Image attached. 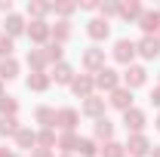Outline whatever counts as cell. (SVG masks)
<instances>
[{
  "label": "cell",
  "mask_w": 160,
  "mask_h": 157,
  "mask_svg": "<svg viewBox=\"0 0 160 157\" xmlns=\"http://www.w3.org/2000/svg\"><path fill=\"white\" fill-rule=\"evenodd\" d=\"M80 65H83L86 74H99L102 68H105V49L102 46H86L83 56H80Z\"/></svg>",
  "instance_id": "cell-1"
},
{
  "label": "cell",
  "mask_w": 160,
  "mask_h": 157,
  "mask_svg": "<svg viewBox=\"0 0 160 157\" xmlns=\"http://www.w3.org/2000/svg\"><path fill=\"white\" fill-rule=\"evenodd\" d=\"M136 56L154 62L160 56V37H157V34H142V37L136 40Z\"/></svg>",
  "instance_id": "cell-2"
},
{
  "label": "cell",
  "mask_w": 160,
  "mask_h": 157,
  "mask_svg": "<svg viewBox=\"0 0 160 157\" xmlns=\"http://www.w3.org/2000/svg\"><path fill=\"white\" fill-rule=\"evenodd\" d=\"M111 59H114V62H120V65H132V59H136V40H129V37L114 40Z\"/></svg>",
  "instance_id": "cell-3"
},
{
  "label": "cell",
  "mask_w": 160,
  "mask_h": 157,
  "mask_svg": "<svg viewBox=\"0 0 160 157\" xmlns=\"http://www.w3.org/2000/svg\"><path fill=\"white\" fill-rule=\"evenodd\" d=\"M92 80H96V89H102V93H114L117 86H123V80H120V74L114 71V68H102L99 74H92Z\"/></svg>",
  "instance_id": "cell-4"
},
{
  "label": "cell",
  "mask_w": 160,
  "mask_h": 157,
  "mask_svg": "<svg viewBox=\"0 0 160 157\" xmlns=\"http://www.w3.org/2000/svg\"><path fill=\"white\" fill-rule=\"evenodd\" d=\"M123 148H126V154H129V157H148L154 145H151V139L145 136V133H136V136L126 139V145H123Z\"/></svg>",
  "instance_id": "cell-5"
},
{
  "label": "cell",
  "mask_w": 160,
  "mask_h": 157,
  "mask_svg": "<svg viewBox=\"0 0 160 157\" xmlns=\"http://www.w3.org/2000/svg\"><path fill=\"white\" fill-rule=\"evenodd\" d=\"M120 80H123L126 89H139V86L148 83V71H145L142 65H126V71L120 74Z\"/></svg>",
  "instance_id": "cell-6"
},
{
  "label": "cell",
  "mask_w": 160,
  "mask_h": 157,
  "mask_svg": "<svg viewBox=\"0 0 160 157\" xmlns=\"http://www.w3.org/2000/svg\"><path fill=\"white\" fill-rule=\"evenodd\" d=\"M123 126H126V133H129V136L145 133V126H148L145 111H142V108H129V111H123Z\"/></svg>",
  "instance_id": "cell-7"
},
{
  "label": "cell",
  "mask_w": 160,
  "mask_h": 157,
  "mask_svg": "<svg viewBox=\"0 0 160 157\" xmlns=\"http://www.w3.org/2000/svg\"><path fill=\"white\" fill-rule=\"evenodd\" d=\"M25 34H28V40H31L37 49H40V46H46V43H49V22H43V19L28 22V31H25Z\"/></svg>",
  "instance_id": "cell-8"
},
{
  "label": "cell",
  "mask_w": 160,
  "mask_h": 157,
  "mask_svg": "<svg viewBox=\"0 0 160 157\" xmlns=\"http://www.w3.org/2000/svg\"><path fill=\"white\" fill-rule=\"evenodd\" d=\"M77 123H80L77 108H59L56 111V126H59L62 133H77Z\"/></svg>",
  "instance_id": "cell-9"
},
{
  "label": "cell",
  "mask_w": 160,
  "mask_h": 157,
  "mask_svg": "<svg viewBox=\"0 0 160 157\" xmlns=\"http://www.w3.org/2000/svg\"><path fill=\"white\" fill-rule=\"evenodd\" d=\"M105 108H108V99H102V96H89V99H83V105H80V114H83V117L99 120V117H105Z\"/></svg>",
  "instance_id": "cell-10"
},
{
  "label": "cell",
  "mask_w": 160,
  "mask_h": 157,
  "mask_svg": "<svg viewBox=\"0 0 160 157\" xmlns=\"http://www.w3.org/2000/svg\"><path fill=\"white\" fill-rule=\"evenodd\" d=\"M108 105L114 108V111H129L132 108V89H126V86H117L114 93H108Z\"/></svg>",
  "instance_id": "cell-11"
},
{
  "label": "cell",
  "mask_w": 160,
  "mask_h": 157,
  "mask_svg": "<svg viewBox=\"0 0 160 157\" xmlns=\"http://www.w3.org/2000/svg\"><path fill=\"white\" fill-rule=\"evenodd\" d=\"M108 34H111V25L102 19V16H92V19L86 22V37L89 40L102 43V40H108Z\"/></svg>",
  "instance_id": "cell-12"
},
{
  "label": "cell",
  "mask_w": 160,
  "mask_h": 157,
  "mask_svg": "<svg viewBox=\"0 0 160 157\" xmlns=\"http://www.w3.org/2000/svg\"><path fill=\"white\" fill-rule=\"evenodd\" d=\"M25 31H28V22H25V16H19V13H9V16L3 19V34H6V37L16 40V37H22Z\"/></svg>",
  "instance_id": "cell-13"
},
{
  "label": "cell",
  "mask_w": 160,
  "mask_h": 157,
  "mask_svg": "<svg viewBox=\"0 0 160 157\" xmlns=\"http://www.w3.org/2000/svg\"><path fill=\"white\" fill-rule=\"evenodd\" d=\"M68 89L74 96H80V99H89V96H96V80H92V74H77Z\"/></svg>",
  "instance_id": "cell-14"
},
{
  "label": "cell",
  "mask_w": 160,
  "mask_h": 157,
  "mask_svg": "<svg viewBox=\"0 0 160 157\" xmlns=\"http://www.w3.org/2000/svg\"><path fill=\"white\" fill-rule=\"evenodd\" d=\"M74 68L68 65V62H59V65H52V74H49V80L56 83V86H71L74 83Z\"/></svg>",
  "instance_id": "cell-15"
},
{
  "label": "cell",
  "mask_w": 160,
  "mask_h": 157,
  "mask_svg": "<svg viewBox=\"0 0 160 157\" xmlns=\"http://www.w3.org/2000/svg\"><path fill=\"white\" fill-rule=\"evenodd\" d=\"M136 25L142 28V34H160V13L157 9H145Z\"/></svg>",
  "instance_id": "cell-16"
},
{
  "label": "cell",
  "mask_w": 160,
  "mask_h": 157,
  "mask_svg": "<svg viewBox=\"0 0 160 157\" xmlns=\"http://www.w3.org/2000/svg\"><path fill=\"white\" fill-rule=\"evenodd\" d=\"M25 65L31 68V74H46V68H49V62H46V56H43V49H28Z\"/></svg>",
  "instance_id": "cell-17"
},
{
  "label": "cell",
  "mask_w": 160,
  "mask_h": 157,
  "mask_svg": "<svg viewBox=\"0 0 160 157\" xmlns=\"http://www.w3.org/2000/svg\"><path fill=\"white\" fill-rule=\"evenodd\" d=\"M71 34H74V28H71V22H56V25H49V40H52V43H62V46H65V43H68V40H71Z\"/></svg>",
  "instance_id": "cell-18"
},
{
  "label": "cell",
  "mask_w": 160,
  "mask_h": 157,
  "mask_svg": "<svg viewBox=\"0 0 160 157\" xmlns=\"http://www.w3.org/2000/svg\"><path fill=\"white\" fill-rule=\"evenodd\" d=\"M92 139L102 142V145L111 142V139H114V123H111L108 117H99V120H96V126H92Z\"/></svg>",
  "instance_id": "cell-19"
},
{
  "label": "cell",
  "mask_w": 160,
  "mask_h": 157,
  "mask_svg": "<svg viewBox=\"0 0 160 157\" xmlns=\"http://www.w3.org/2000/svg\"><path fill=\"white\" fill-rule=\"evenodd\" d=\"M34 120H37L43 129H56V108H49V105H37V108H34Z\"/></svg>",
  "instance_id": "cell-20"
},
{
  "label": "cell",
  "mask_w": 160,
  "mask_h": 157,
  "mask_svg": "<svg viewBox=\"0 0 160 157\" xmlns=\"http://www.w3.org/2000/svg\"><path fill=\"white\" fill-rule=\"evenodd\" d=\"M16 148H22V151H34L37 148V133L34 129H28V126H22L19 133H16Z\"/></svg>",
  "instance_id": "cell-21"
},
{
  "label": "cell",
  "mask_w": 160,
  "mask_h": 157,
  "mask_svg": "<svg viewBox=\"0 0 160 157\" xmlns=\"http://www.w3.org/2000/svg\"><path fill=\"white\" fill-rule=\"evenodd\" d=\"M142 13H145V6H142L139 0H123L120 3V19L123 22H139Z\"/></svg>",
  "instance_id": "cell-22"
},
{
  "label": "cell",
  "mask_w": 160,
  "mask_h": 157,
  "mask_svg": "<svg viewBox=\"0 0 160 157\" xmlns=\"http://www.w3.org/2000/svg\"><path fill=\"white\" fill-rule=\"evenodd\" d=\"M19 71H22V65H19L16 56H12V59H0V80H3V83L16 80V77H19Z\"/></svg>",
  "instance_id": "cell-23"
},
{
  "label": "cell",
  "mask_w": 160,
  "mask_h": 157,
  "mask_svg": "<svg viewBox=\"0 0 160 157\" xmlns=\"http://www.w3.org/2000/svg\"><path fill=\"white\" fill-rule=\"evenodd\" d=\"M25 86H28L31 93H46V89L52 86V80H49V74H28V77H25Z\"/></svg>",
  "instance_id": "cell-24"
},
{
  "label": "cell",
  "mask_w": 160,
  "mask_h": 157,
  "mask_svg": "<svg viewBox=\"0 0 160 157\" xmlns=\"http://www.w3.org/2000/svg\"><path fill=\"white\" fill-rule=\"evenodd\" d=\"M77 145H80V136L77 133H62L56 148H62V154H77Z\"/></svg>",
  "instance_id": "cell-25"
},
{
  "label": "cell",
  "mask_w": 160,
  "mask_h": 157,
  "mask_svg": "<svg viewBox=\"0 0 160 157\" xmlns=\"http://www.w3.org/2000/svg\"><path fill=\"white\" fill-rule=\"evenodd\" d=\"M49 13H52V3H40V0H31V3H28V19L31 22H37V19L46 22Z\"/></svg>",
  "instance_id": "cell-26"
},
{
  "label": "cell",
  "mask_w": 160,
  "mask_h": 157,
  "mask_svg": "<svg viewBox=\"0 0 160 157\" xmlns=\"http://www.w3.org/2000/svg\"><path fill=\"white\" fill-rule=\"evenodd\" d=\"M99 148H102V145H99L92 136H80L77 154H80V157H99Z\"/></svg>",
  "instance_id": "cell-27"
},
{
  "label": "cell",
  "mask_w": 160,
  "mask_h": 157,
  "mask_svg": "<svg viewBox=\"0 0 160 157\" xmlns=\"http://www.w3.org/2000/svg\"><path fill=\"white\" fill-rule=\"evenodd\" d=\"M40 49H43V56H46V62H49V65H59V62H65V59H62V56H65L62 43H52V40H49V43H46V46H40Z\"/></svg>",
  "instance_id": "cell-28"
},
{
  "label": "cell",
  "mask_w": 160,
  "mask_h": 157,
  "mask_svg": "<svg viewBox=\"0 0 160 157\" xmlns=\"http://www.w3.org/2000/svg\"><path fill=\"white\" fill-rule=\"evenodd\" d=\"M0 117H19V99L16 96L0 99Z\"/></svg>",
  "instance_id": "cell-29"
},
{
  "label": "cell",
  "mask_w": 160,
  "mask_h": 157,
  "mask_svg": "<svg viewBox=\"0 0 160 157\" xmlns=\"http://www.w3.org/2000/svg\"><path fill=\"white\" fill-rule=\"evenodd\" d=\"M22 129V123L19 117H0V136H6V139H16V133Z\"/></svg>",
  "instance_id": "cell-30"
},
{
  "label": "cell",
  "mask_w": 160,
  "mask_h": 157,
  "mask_svg": "<svg viewBox=\"0 0 160 157\" xmlns=\"http://www.w3.org/2000/svg\"><path fill=\"white\" fill-rule=\"evenodd\" d=\"M56 142H59L56 129H40V133H37V148H46V151H52V148H56Z\"/></svg>",
  "instance_id": "cell-31"
},
{
  "label": "cell",
  "mask_w": 160,
  "mask_h": 157,
  "mask_svg": "<svg viewBox=\"0 0 160 157\" xmlns=\"http://www.w3.org/2000/svg\"><path fill=\"white\" fill-rule=\"evenodd\" d=\"M99 154H102V157H126V148H123L120 142L111 139V142H105V145L99 148Z\"/></svg>",
  "instance_id": "cell-32"
},
{
  "label": "cell",
  "mask_w": 160,
  "mask_h": 157,
  "mask_svg": "<svg viewBox=\"0 0 160 157\" xmlns=\"http://www.w3.org/2000/svg\"><path fill=\"white\" fill-rule=\"evenodd\" d=\"M52 13H56L62 22H68L74 13H77V3H52Z\"/></svg>",
  "instance_id": "cell-33"
},
{
  "label": "cell",
  "mask_w": 160,
  "mask_h": 157,
  "mask_svg": "<svg viewBox=\"0 0 160 157\" xmlns=\"http://www.w3.org/2000/svg\"><path fill=\"white\" fill-rule=\"evenodd\" d=\"M99 13H102V19L108 22L111 16H120V3L117 0H105V3H99Z\"/></svg>",
  "instance_id": "cell-34"
},
{
  "label": "cell",
  "mask_w": 160,
  "mask_h": 157,
  "mask_svg": "<svg viewBox=\"0 0 160 157\" xmlns=\"http://www.w3.org/2000/svg\"><path fill=\"white\" fill-rule=\"evenodd\" d=\"M12 49H16L12 37H6V34L0 31V59H12Z\"/></svg>",
  "instance_id": "cell-35"
},
{
  "label": "cell",
  "mask_w": 160,
  "mask_h": 157,
  "mask_svg": "<svg viewBox=\"0 0 160 157\" xmlns=\"http://www.w3.org/2000/svg\"><path fill=\"white\" fill-rule=\"evenodd\" d=\"M77 9H86V13H92V9H99V0H80Z\"/></svg>",
  "instance_id": "cell-36"
},
{
  "label": "cell",
  "mask_w": 160,
  "mask_h": 157,
  "mask_svg": "<svg viewBox=\"0 0 160 157\" xmlns=\"http://www.w3.org/2000/svg\"><path fill=\"white\" fill-rule=\"evenodd\" d=\"M28 157H56V154H52V151H46V148H34Z\"/></svg>",
  "instance_id": "cell-37"
},
{
  "label": "cell",
  "mask_w": 160,
  "mask_h": 157,
  "mask_svg": "<svg viewBox=\"0 0 160 157\" xmlns=\"http://www.w3.org/2000/svg\"><path fill=\"white\" fill-rule=\"evenodd\" d=\"M151 105H154V108H160V86H154V89H151Z\"/></svg>",
  "instance_id": "cell-38"
},
{
  "label": "cell",
  "mask_w": 160,
  "mask_h": 157,
  "mask_svg": "<svg viewBox=\"0 0 160 157\" xmlns=\"http://www.w3.org/2000/svg\"><path fill=\"white\" fill-rule=\"evenodd\" d=\"M0 13L9 16V13H12V0H0Z\"/></svg>",
  "instance_id": "cell-39"
},
{
  "label": "cell",
  "mask_w": 160,
  "mask_h": 157,
  "mask_svg": "<svg viewBox=\"0 0 160 157\" xmlns=\"http://www.w3.org/2000/svg\"><path fill=\"white\" fill-rule=\"evenodd\" d=\"M0 157H16V154H12L9 148H0Z\"/></svg>",
  "instance_id": "cell-40"
},
{
  "label": "cell",
  "mask_w": 160,
  "mask_h": 157,
  "mask_svg": "<svg viewBox=\"0 0 160 157\" xmlns=\"http://www.w3.org/2000/svg\"><path fill=\"white\" fill-rule=\"evenodd\" d=\"M148 157H160V145H154V148H151V154Z\"/></svg>",
  "instance_id": "cell-41"
},
{
  "label": "cell",
  "mask_w": 160,
  "mask_h": 157,
  "mask_svg": "<svg viewBox=\"0 0 160 157\" xmlns=\"http://www.w3.org/2000/svg\"><path fill=\"white\" fill-rule=\"evenodd\" d=\"M6 96V86H3V80H0V99Z\"/></svg>",
  "instance_id": "cell-42"
},
{
  "label": "cell",
  "mask_w": 160,
  "mask_h": 157,
  "mask_svg": "<svg viewBox=\"0 0 160 157\" xmlns=\"http://www.w3.org/2000/svg\"><path fill=\"white\" fill-rule=\"evenodd\" d=\"M154 126H157V129H160V114H157V120H154Z\"/></svg>",
  "instance_id": "cell-43"
},
{
  "label": "cell",
  "mask_w": 160,
  "mask_h": 157,
  "mask_svg": "<svg viewBox=\"0 0 160 157\" xmlns=\"http://www.w3.org/2000/svg\"><path fill=\"white\" fill-rule=\"evenodd\" d=\"M157 86H160V71H157Z\"/></svg>",
  "instance_id": "cell-44"
},
{
  "label": "cell",
  "mask_w": 160,
  "mask_h": 157,
  "mask_svg": "<svg viewBox=\"0 0 160 157\" xmlns=\"http://www.w3.org/2000/svg\"><path fill=\"white\" fill-rule=\"evenodd\" d=\"M59 157H74V154H59Z\"/></svg>",
  "instance_id": "cell-45"
},
{
  "label": "cell",
  "mask_w": 160,
  "mask_h": 157,
  "mask_svg": "<svg viewBox=\"0 0 160 157\" xmlns=\"http://www.w3.org/2000/svg\"><path fill=\"white\" fill-rule=\"evenodd\" d=\"M16 157H22V154H16Z\"/></svg>",
  "instance_id": "cell-46"
},
{
  "label": "cell",
  "mask_w": 160,
  "mask_h": 157,
  "mask_svg": "<svg viewBox=\"0 0 160 157\" xmlns=\"http://www.w3.org/2000/svg\"><path fill=\"white\" fill-rule=\"evenodd\" d=\"M157 13H160V9H157Z\"/></svg>",
  "instance_id": "cell-47"
},
{
  "label": "cell",
  "mask_w": 160,
  "mask_h": 157,
  "mask_svg": "<svg viewBox=\"0 0 160 157\" xmlns=\"http://www.w3.org/2000/svg\"><path fill=\"white\" fill-rule=\"evenodd\" d=\"M157 37H160V34H157Z\"/></svg>",
  "instance_id": "cell-48"
}]
</instances>
